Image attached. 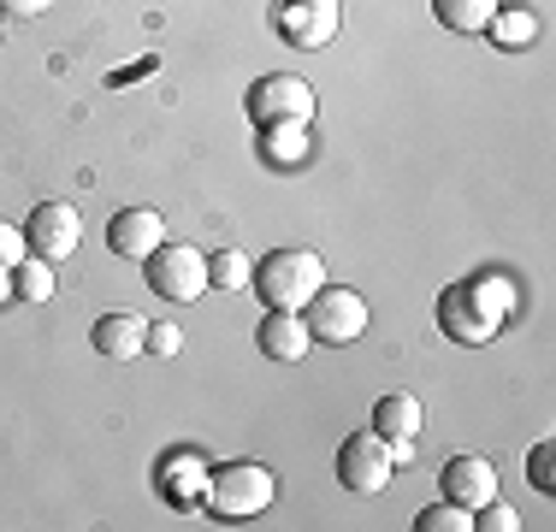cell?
<instances>
[{"label": "cell", "instance_id": "ffe728a7", "mask_svg": "<svg viewBox=\"0 0 556 532\" xmlns=\"http://www.w3.org/2000/svg\"><path fill=\"white\" fill-rule=\"evenodd\" d=\"M485 30H492L503 48H527V42H533V30H539V24H533V12H527V7H497Z\"/></svg>", "mask_w": 556, "mask_h": 532}, {"label": "cell", "instance_id": "3957f363", "mask_svg": "<svg viewBox=\"0 0 556 532\" xmlns=\"http://www.w3.org/2000/svg\"><path fill=\"white\" fill-rule=\"evenodd\" d=\"M273 497H278V479L261 461H231V468L207 473V509L219 521H255V515L273 509Z\"/></svg>", "mask_w": 556, "mask_h": 532}, {"label": "cell", "instance_id": "83f0119b", "mask_svg": "<svg viewBox=\"0 0 556 532\" xmlns=\"http://www.w3.org/2000/svg\"><path fill=\"white\" fill-rule=\"evenodd\" d=\"M0 36H7V18H0Z\"/></svg>", "mask_w": 556, "mask_h": 532}, {"label": "cell", "instance_id": "9c48e42d", "mask_svg": "<svg viewBox=\"0 0 556 532\" xmlns=\"http://www.w3.org/2000/svg\"><path fill=\"white\" fill-rule=\"evenodd\" d=\"M24 243H30V255H42V261H65V255H77V243H84V219H77L72 202H42L30 213V225H24Z\"/></svg>", "mask_w": 556, "mask_h": 532}, {"label": "cell", "instance_id": "2e32d148", "mask_svg": "<svg viewBox=\"0 0 556 532\" xmlns=\"http://www.w3.org/2000/svg\"><path fill=\"white\" fill-rule=\"evenodd\" d=\"M432 12H439V24H444V30L473 36V30H485V24H492L497 0H432Z\"/></svg>", "mask_w": 556, "mask_h": 532}, {"label": "cell", "instance_id": "277c9868", "mask_svg": "<svg viewBox=\"0 0 556 532\" xmlns=\"http://www.w3.org/2000/svg\"><path fill=\"white\" fill-rule=\"evenodd\" d=\"M338 24H343L338 0H278L273 7V30L285 36V48H302V53L332 48Z\"/></svg>", "mask_w": 556, "mask_h": 532}, {"label": "cell", "instance_id": "30bf717a", "mask_svg": "<svg viewBox=\"0 0 556 532\" xmlns=\"http://www.w3.org/2000/svg\"><path fill=\"white\" fill-rule=\"evenodd\" d=\"M166 243V219L154 207H125V213H113V225H108V249L118 261H149L154 249Z\"/></svg>", "mask_w": 556, "mask_h": 532}, {"label": "cell", "instance_id": "9a60e30c", "mask_svg": "<svg viewBox=\"0 0 556 532\" xmlns=\"http://www.w3.org/2000/svg\"><path fill=\"white\" fill-rule=\"evenodd\" d=\"M207 461L202 456H166V468H161V491L172 503H178V509H190L195 497H207Z\"/></svg>", "mask_w": 556, "mask_h": 532}, {"label": "cell", "instance_id": "8992f818", "mask_svg": "<svg viewBox=\"0 0 556 532\" xmlns=\"http://www.w3.org/2000/svg\"><path fill=\"white\" fill-rule=\"evenodd\" d=\"M302 319H308L314 343H355L367 331V296L350 284H326L320 296L302 308Z\"/></svg>", "mask_w": 556, "mask_h": 532}, {"label": "cell", "instance_id": "5bb4252c", "mask_svg": "<svg viewBox=\"0 0 556 532\" xmlns=\"http://www.w3.org/2000/svg\"><path fill=\"white\" fill-rule=\"evenodd\" d=\"M89 338H96V350L108 355V362H137L142 338H149V319H137V314H101Z\"/></svg>", "mask_w": 556, "mask_h": 532}, {"label": "cell", "instance_id": "44dd1931", "mask_svg": "<svg viewBox=\"0 0 556 532\" xmlns=\"http://www.w3.org/2000/svg\"><path fill=\"white\" fill-rule=\"evenodd\" d=\"M415 527H420V532H473V509H462V503L444 497L439 509H427Z\"/></svg>", "mask_w": 556, "mask_h": 532}, {"label": "cell", "instance_id": "7c38bea8", "mask_svg": "<svg viewBox=\"0 0 556 532\" xmlns=\"http://www.w3.org/2000/svg\"><path fill=\"white\" fill-rule=\"evenodd\" d=\"M261 355H273V362H302V355L314 350V331H308V319L302 314H290V308H273L267 319H261Z\"/></svg>", "mask_w": 556, "mask_h": 532}, {"label": "cell", "instance_id": "6da1fadb", "mask_svg": "<svg viewBox=\"0 0 556 532\" xmlns=\"http://www.w3.org/2000/svg\"><path fill=\"white\" fill-rule=\"evenodd\" d=\"M509 308H515L509 278H462L439 296V331L450 343H492Z\"/></svg>", "mask_w": 556, "mask_h": 532}, {"label": "cell", "instance_id": "e0dca14e", "mask_svg": "<svg viewBox=\"0 0 556 532\" xmlns=\"http://www.w3.org/2000/svg\"><path fill=\"white\" fill-rule=\"evenodd\" d=\"M261 154L273 160V166H302L308 160V125H267L261 130Z\"/></svg>", "mask_w": 556, "mask_h": 532}, {"label": "cell", "instance_id": "cb8c5ba5", "mask_svg": "<svg viewBox=\"0 0 556 532\" xmlns=\"http://www.w3.org/2000/svg\"><path fill=\"white\" fill-rule=\"evenodd\" d=\"M24 255H30V243H24V231H12V225L0 219V266L12 273V266H18Z\"/></svg>", "mask_w": 556, "mask_h": 532}, {"label": "cell", "instance_id": "4316f807", "mask_svg": "<svg viewBox=\"0 0 556 532\" xmlns=\"http://www.w3.org/2000/svg\"><path fill=\"white\" fill-rule=\"evenodd\" d=\"M7 296H12V273L0 266V302H7Z\"/></svg>", "mask_w": 556, "mask_h": 532}, {"label": "cell", "instance_id": "ac0fdd59", "mask_svg": "<svg viewBox=\"0 0 556 532\" xmlns=\"http://www.w3.org/2000/svg\"><path fill=\"white\" fill-rule=\"evenodd\" d=\"M255 284V266L243 249H214L207 255V290H249Z\"/></svg>", "mask_w": 556, "mask_h": 532}, {"label": "cell", "instance_id": "7402d4cb", "mask_svg": "<svg viewBox=\"0 0 556 532\" xmlns=\"http://www.w3.org/2000/svg\"><path fill=\"white\" fill-rule=\"evenodd\" d=\"M142 350H149V355H178L184 350V331L172 326V319H154L149 338H142Z\"/></svg>", "mask_w": 556, "mask_h": 532}, {"label": "cell", "instance_id": "7a4b0ae2", "mask_svg": "<svg viewBox=\"0 0 556 532\" xmlns=\"http://www.w3.org/2000/svg\"><path fill=\"white\" fill-rule=\"evenodd\" d=\"M326 284H332V278H326V261L314 255V249H273V255L255 266V284H249V290H261L267 308L302 314Z\"/></svg>", "mask_w": 556, "mask_h": 532}, {"label": "cell", "instance_id": "484cf974", "mask_svg": "<svg viewBox=\"0 0 556 532\" xmlns=\"http://www.w3.org/2000/svg\"><path fill=\"white\" fill-rule=\"evenodd\" d=\"M48 12V0H0V18H36Z\"/></svg>", "mask_w": 556, "mask_h": 532}, {"label": "cell", "instance_id": "d6986e66", "mask_svg": "<svg viewBox=\"0 0 556 532\" xmlns=\"http://www.w3.org/2000/svg\"><path fill=\"white\" fill-rule=\"evenodd\" d=\"M12 296H24V302H48V296H54V261L24 255L18 266H12Z\"/></svg>", "mask_w": 556, "mask_h": 532}, {"label": "cell", "instance_id": "4fadbf2b", "mask_svg": "<svg viewBox=\"0 0 556 532\" xmlns=\"http://www.w3.org/2000/svg\"><path fill=\"white\" fill-rule=\"evenodd\" d=\"M420 426H427V408H420V396L391 391V396H379V403H374V432L391 438V444H415Z\"/></svg>", "mask_w": 556, "mask_h": 532}, {"label": "cell", "instance_id": "ba28073f", "mask_svg": "<svg viewBox=\"0 0 556 532\" xmlns=\"http://www.w3.org/2000/svg\"><path fill=\"white\" fill-rule=\"evenodd\" d=\"M249 118H255L261 130L267 125H308L314 118V89L302 84V77L273 72V77H261V84L249 89Z\"/></svg>", "mask_w": 556, "mask_h": 532}, {"label": "cell", "instance_id": "8fae6325", "mask_svg": "<svg viewBox=\"0 0 556 532\" xmlns=\"http://www.w3.org/2000/svg\"><path fill=\"white\" fill-rule=\"evenodd\" d=\"M444 497L462 509H485L497 497V468L485 456H450L444 461Z\"/></svg>", "mask_w": 556, "mask_h": 532}, {"label": "cell", "instance_id": "52a82bcc", "mask_svg": "<svg viewBox=\"0 0 556 532\" xmlns=\"http://www.w3.org/2000/svg\"><path fill=\"white\" fill-rule=\"evenodd\" d=\"M391 468H396L391 438H379V432L343 438V449H338V479H343V491H362V497H374V491L391 485Z\"/></svg>", "mask_w": 556, "mask_h": 532}, {"label": "cell", "instance_id": "603a6c76", "mask_svg": "<svg viewBox=\"0 0 556 532\" xmlns=\"http://www.w3.org/2000/svg\"><path fill=\"white\" fill-rule=\"evenodd\" d=\"M473 527H480V532H509V527H521V515H515V509H503V503L492 497L485 509H473Z\"/></svg>", "mask_w": 556, "mask_h": 532}, {"label": "cell", "instance_id": "5b68a950", "mask_svg": "<svg viewBox=\"0 0 556 532\" xmlns=\"http://www.w3.org/2000/svg\"><path fill=\"white\" fill-rule=\"evenodd\" d=\"M142 273H149L154 296H166V302H195L207 290V255L190 243H161L142 261Z\"/></svg>", "mask_w": 556, "mask_h": 532}, {"label": "cell", "instance_id": "d4e9b609", "mask_svg": "<svg viewBox=\"0 0 556 532\" xmlns=\"http://www.w3.org/2000/svg\"><path fill=\"white\" fill-rule=\"evenodd\" d=\"M527 468H533V485H539V491H556V468H551V444H533V456H527Z\"/></svg>", "mask_w": 556, "mask_h": 532}]
</instances>
